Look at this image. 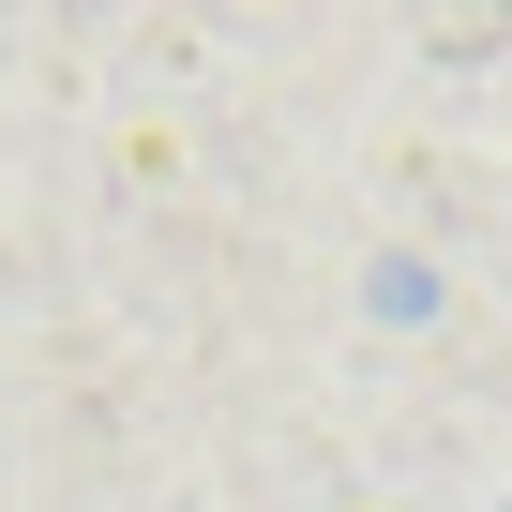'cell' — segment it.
Returning a JSON list of instances; mask_svg holds the SVG:
<instances>
[{
  "label": "cell",
  "mask_w": 512,
  "mask_h": 512,
  "mask_svg": "<svg viewBox=\"0 0 512 512\" xmlns=\"http://www.w3.org/2000/svg\"><path fill=\"white\" fill-rule=\"evenodd\" d=\"M497 16H512V0H497Z\"/></svg>",
  "instance_id": "6da1fadb"
}]
</instances>
